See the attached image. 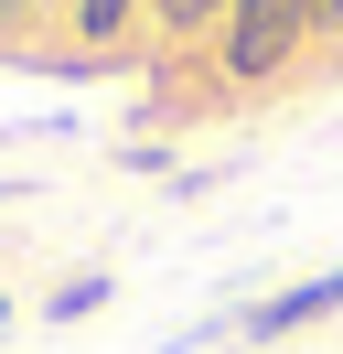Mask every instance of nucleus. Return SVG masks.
<instances>
[{
	"label": "nucleus",
	"mask_w": 343,
	"mask_h": 354,
	"mask_svg": "<svg viewBox=\"0 0 343 354\" xmlns=\"http://www.w3.org/2000/svg\"><path fill=\"white\" fill-rule=\"evenodd\" d=\"M311 32H322L311 0H225V44H214V54H225L236 86H268V75L311 44Z\"/></svg>",
	"instance_id": "f257e3e1"
},
{
	"label": "nucleus",
	"mask_w": 343,
	"mask_h": 354,
	"mask_svg": "<svg viewBox=\"0 0 343 354\" xmlns=\"http://www.w3.org/2000/svg\"><path fill=\"white\" fill-rule=\"evenodd\" d=\"M333 311H343V268H322V279H300V290H279V301H257L247 333H257V344H290V333L333 322Z\"/></svg>",
	"instance_id": "f03ea898"
},
{
	"label": "nucleus",
	"mask_w": 343,
	"mask_h": 354,
	"mask_svg": "<svg viewBox=\"0 0 343 354\" xmlns=\"http://www.w3.org/2000/svg\"><path fill=\"white\" fill-rule=\"evenodd\" d=\"M140 11H150V0H64V22H75V44H86V54H107L129 22H140Z\"/></svg>",
	"instance_id": "7ed1b4c3"
},
{
	"label": "nucleus",
	"mask_w": 343,
	"mask_h": 354,
	"mask_svg": "<svg viewBox=\"0 0 343 354\" xmlns=\"http://www.w3.org/2000/svg\"><path fill=\"white\" fill-rule=\"evenodd\" d=\"M150 22L183 44V32H214V22H225V0H150Z\"/></svg>",
	"instance_id": "20e7f679"
},
{
	"label": "nucleus",
	"mask_w": 343,
	"mask_h": 354,
	"mask_svg": "<svg viewBox=\"0 0 343 354\" xmlns=\"http://www.w3.org/2000/svg\"><path fill=\"white\" fill-rule=\"evenodd\" d=\"M86 311H107V279L86 268V279H64L54 301H43V322H86Z\"/></svg>",
	"instance_id": "39448f33"
},
{
	"label": "nucleus",
	"mask_w": 343,
	"mask_h": 354,
	"mask_svg": "<svg viewBox=\"0 0 343 354\" xmlns=\"http://www.w3.org/2000/svg\"><path fill=\"white\" fill-rule=\"evenodd\" d=\"M21 11H43V0H0V32H11V22H21Z\"/></svg>",
	"instance_id": "423d86ee"
},
{
	"label": "nucleus",
	"mask_w": 343,
	"mask_h": 354,
	"mask_svg": "<svg viewBox=\"0 0 343 354\" xmlns=\"http://www.w3.org/2000/svg\"><path fill=\"white\" fill-rule=\"evenodd\" d=\"M311 11H322V22H343V0H311Z\"/></svg>",
	"instance_id": "0eeeda50"
},
{
	"label": "nucleus",
	"mask_w": 343,
	"mask_h": 354,
	"mask_svg": "<svg viewBox=\"0 0 343 354\" xmlns=\"http://www.w3.org/2000/svg\"><path fill=\"white\" fill-rule=\"evenodd\" d=\"M0 333H11V301H0Z\"/></svg>",
	"instance_id": "6e6552de"
},
{
	"label": "nucleus",
	"mask_w": 343,
	"mask_h": 354,
	"mask_svg": "<svg viewBox=\"0 0 343 354\" xmlns=\"http://www.w3.org/2000/svg\"><path fill=\"white\" fill-rule=\"evenodd\" d=\"M0 204H11V183H0Z\"/></svg>",
	"instance_id": "1a4fd4ad"
}]
</instances>
